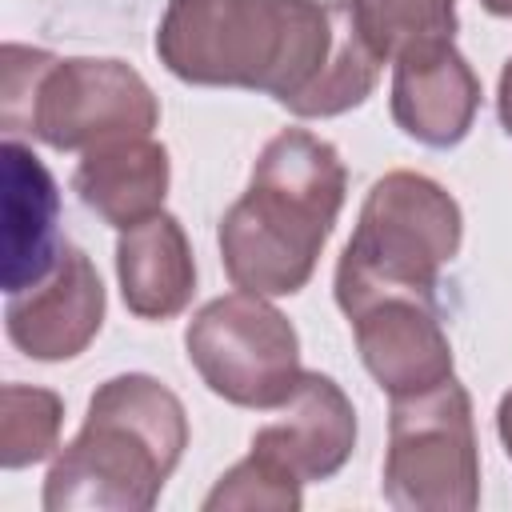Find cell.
I'll return each mask as SVG.
<instances>
[{
	"mask_svg": "<svg viewBox=\"0 0 512 512\" xmlns=\"http://www.w3.org/2000/svg\"><path fill=\"white\" fill-rule=\"evenodd\" d=\"M72 188L100 220L124 232L160 212L168 192V152L148 136L96 144L84 152Z\"/></svg>",
	"mask_w": 512,
	"mask_h": 512,
	"instance_id": "obj_13",
	"label": "cell"
},
{
	"mask_svg": "<svg viewBox=\"0 0 512 512\" xmlns=\"http://www.w3.org/2000/svg\"><path fill=\"white\" fill-rule=\"evenodd\" d=\"M332 0H172L156 52L188 84L260 88L292 108L332 52Z\"/></svg>",
	"mask_w": 512,
	"mask_h": 512,
	"instance_id": "obj_2",
	"label": "cell"
},
{
	"mask_svg": "<svg viewBox=\"0 0 512 512\" xmlns=\"http://www.w3.org/2000/svg\"><path fill=\"white\" fill-rule=\"evenodd\" d=\"M160 120L152 88L120 60H56L44 68L24 132L60 152L148 136Z\"/></svg>",
	"mask_w": 512,
	"mask_h": 512,
	"instance_id": "obj_7",
	"label": "cell"
},
{
	"mask_svg": "<svg viewBox=\"0 0 512 512\" xmlns=\"http://www.w3.org/2000/svg\"><path fill=\"white\" fill-rule=\"evenodd\" d=\"M280 408L284 416L252 436V452L276 460L300 484L332 476L356 444V412L348 396L328 376L304 372Z\"/></svg>",
	"mask_w": 512,
	"mask_h": 512,
	"instance_id": "obj_11",
	"label": "cell"
},
{
	"mask_svg": "<svg viewBox=\"0 0 512 512\" xmlns=\"http://www.w3.org/2000/svg\"><path fill=\"white\" fill-rule=\"evenodd\" d=\"M484 8L496 16H512V0H484Z\"/></svg>",
	"mask_w": 512,
	"mask_h": 512,
	"instance_id": "obj_21",
	"label": "cell"
},
{
	"mask_svg": "<svg viewBox=\"0 0 512 512\" xmlns=\"http://www.w3.org/2000/svg\"><path fill=\"white\" fill-rule=\"evenodd\" d=\"M184 444L180 400L152 376H116L96 388L80 436L52 464L44 508H152Z\"/></svg>",
	"mask_w": 512,
	"mask_h": 512,
	"instance_id": "obj_3",
	"label": "cell"
},
{
	"mask_svg": "<svg viewBox=\"0 0 512 512\" xmlns=\"http://www.w3.org/2000/svg\"><path fill=\"white\" fill-rule=\"evenodd\" d=\"M104 320V288L92 260L68 248L48 280L8 296V336L36 360H68L88 348Z\"/></svg>",
	"mask_w": 512,
	"mask_h": 512,
	"instance_id": "obj_8",
	"label": "cell"
},
{
	"mask_svg": "<svg viewBox=\"0 0 512 512\" xmlns=\"http://www.w3.org/2000/svg\"><path fill=\"white\" fill-rule=\"evenodd\" d=\"M344 204L336 148L304 128L272 136L248 192L220 220V256L236 288L256 296L300 292Z\"/></svg>",
	"mask_w": 512,
	"mask_h": 512,
	"instance_id": "obj_1",
	"label": "cell"
},
{
	"mask_svg": "<svg viewBox=\"0 0 512 512\" xmlns=\"http://www.w3.org/2000/svg\"><path fill=\"white\" fill-rule=\"evenodd\" d=\"M4 192H0V232H4V292H24L48 280L68 252L60 236V192L52 172L20 144H4Z\"/></svg>",
	"mask_w": 512,
	"mask_h": 512,
	"instance_id": "obj_10",
	"label": "cell"
},
{
	"mask_svg": "<svg viewBox=\"0 0 512 512\" xmlns=\"http://www.w3.org/2000/svg\"><path fill=\"white\" fill-rule=\"evenodd\" d=\"M384 496L396 508H476L480 460L472 404L452 376L424 392L392 396Z\"/></svg>",
	"mask_w": 512,
	"mask_h": 512,
	"instance_id": "obj_5",
	"label": "cell"
},
{
	"mask_svg": "<svg viewBox=\"0 0 512 512\" xmlns=\"http://www.w3.org/2000/svg\"><path fill=\"white\" fill-rule=\"evenodd\" d=\"M480 108V80L468 60L448 44H428L396 56L392 116L396 124L432 148L460 144Z\"/></svg>",
	"mask_w": 512,
	"mask_h": 512,
	"instance_id": "obj_12",
	"label": "cell"
},
{
	"mask_svg": "<svg viewBox=\"0 0 512 512\" xmlns=\"http://www.w3.org/2000/svg\"><path fill=\"white\" fill-rule=\"evenodd\" d=\"M64 404L56 392L28 388V384H4L0 392V464L24 468L44 460L56 448Z\"/></svg>",
	"mask_w": 512,
	"mask_h": 512,
	"instance_id": "obj_17",
	"label": "cell"
},
{
	"mask_svg": "<svg viewBox=\"0 0 512 512\" xmlns=\"http://www.w3.org/2000/svg\"><path fill=\"white\" fill-rule=\"evenodd\" d=\"M296 504H300V480L260 452L240 460L204 500V508H296Z\"/></svg>",
	"mask_w": 512,
	"mask_h": 512,
	"instance_id": "obj_18",
	"label": "cell"
},
{
	"mask_svg": "<svg viewBox=\"0 0 512 512\" xmlns=\"http://www.w3.org/2000/svg\"><path fill=\"white\" fill-rule=\"evenodd\" d=\"M116 272H120L124 304L136 316L144 320L176 316L196 284V264L184 228L164 212L124 228L116 244Z\"/></svg>",
	"mask_w": 512,
	"mask_h": 512,
	"instance_id": "obj_14",
	"label": "cell"
},
{
	"mask_svg": "<svg viewBox=\"0 0 512 512\" xmlns=\"http://www.w3.org/2000/svg\"><path fill=\"white\" fill-rule=\"evenodd\" d=\"M184 344L204 384L240 408H280L304 376L296 328L244 288L204 304Z\"/></svg>",
	"mask_w": 512,
	"mask_h": 512,
	"instance_id": "obj_6",
	"label": "cell"
},
{
	"mask_svg": "<svg viewBox=\"0 0 512 512\" xmlns=\"http://www.w3.org/2000/svg\"><path fill=\"white\" fill-rule=\"evenodd\" d=\"M500 120L512 136V60L504 64V76H500Z\"/></svg>",
	"mask_w": 512,
	"mask_h": 512,
	"instance_id": "obj_19",
	"label": "cell"
},
{
	"mask_svg": "<svg viewBox=\"0 0 512 512\" xmlns=\"http://www.w3.org/2000/svg\"><path fill=\"white\" fill-rule=\"evenodd\" d=\"M364 32L384 52V60H396L404 52L448 44L456 32V0H352Z\"/></svg>",
	"mask_w": 512,
	"mask_h": 512,
	"instance_id": "obj_16",
	"label": "cell"
},
{
	"mask_svg": "<svg viewBox=\"0 0 512 512\" xmlns=\"http://www.w3.org/2000/svg\"><path fill=\"white\" fill-rule=\"evenodd\" d=\"M368 372L392 396L424 392L452 376V344L440 328L436 300L384 296L352 316Z\"/></svg>",
	"mask_w": 512,
	"mask_h": 512,
	"instance_id": "obj_9",
	"label": "cell"
},
{
	"mask_svg": "<svg viewBox=\"0 0 512 512\" xmlns=\"http://www.w3.org/2000/svg\"><path fill=\"white\" fill-rule=\"evenodd\" d=\"M500 440H504V448L512 456V392L500 400Z\"/></svg>",
	"mask_w": 512,
	"mask_h": 512,
	"instance_id": "obj_20",
	"label": "cell"
},
{
	"mask_svg": "<svg viewBox=\"0 0 512 512\" xmlns=\"http://www.w3.org/2000/svg\"><path fill=\"white\" fill-rule=\"evenodd\" d=\"M460 248V208L428 176L388 172L372 184L336 268V300L364 312L384 296L436 300V272Z\"/></svg>",
	"mask_w": 512,
	"mask_h": 512,
	"instance_id": "obj_4",
	"label": "cell"
},
{
	"mask_svg": "<svg viewBox=\"0 0 512 512\" xmlns=\"http://www.w3.org/2000/svg\"><path fill=\"white\" fill-rule=\"evenodd\" d=\"M332 16H336L332 52H328L320 76L308 84V92L292 104L296 116H336V112L356 108L376 88V76L384 68V52L364 32L356 4L332 0Z\"/></svg>",
	"mask_w": 512,
	"mask_h": 512,
	"instance_id": "obj_15",
	"label": "cell"
}]
</instances>
